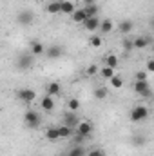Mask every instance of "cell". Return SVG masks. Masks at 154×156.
<instances>
[{
    "instance_id": "37",
    "label": "cell",
    "mask_w": 154,
    "mask_h": 156,
    "mask_svg": "<svg viewBox=\"0 0 154 156\" xmlns=\"http://www.w3.org/2000/svg\"><path fill=\"white\" fill-rule=\"evenodd\" d=\"M82 4L83 5H93V4H96V0H82Z\"/></svg>"
},
{
    "instance_id": "38",
    "label": "cell",
    "mask_w": 154,
    "mask_h": 156,
    "mask_svg": "<svg viewBox=\"0 0 154 156\" xmlns=\"http://www.w3.org/2000/svg\"><path fill=\"white\" fill-rule=\"evenodd\" d=\"M65 156H67V154H65Z\"/></svg>"
},
{
    "instance_id": "23",
    "label": "cell",
    "mask_w": 154,
    "mask_h": 156,
    "mask_svg": "<svg viewBox=\"0 0 154 156\" xmlns=\"http://www.w3.org/2000/svg\"><path fill=\"white\" fill-rule=\"evenodd\" d=\"M65 105H67V111H73V113H78V109L82 107V104H80L78 98H69Z\"/></svg>"
},
{
    "instance_id": "28",
    "label": "cell",
    "mask_w": 154,
    "mask_h": 156,
    "mask_svg": "<svg viewBox=\"0 0 154 156\" xmlns=\"http://www.w3.org/2000/svg\"><path fill=\"white\" fill-rule=\"evenodd\" d=\"M98 73L102 75V78H105V80H109V78L114 76V69H113V67H107V66H105L102 71H98Z\"/></svg>"
},
{
    "instance_id": "5",
    "label": "cell",
    "mask_w": 154,
    "mask_h": 156,
    "mask_svg": "<svg viewBox=\"0 0 154 156\" xmlns=\"http://www.w3.org/2000/svg\"><path fill=\"white\" fill-rule=\"evenodd\" d=\"M134 93H138L140 96H143V98H151L152 96V91H151V85H149V82H134Z\"/></svg>"
},
{
    "instance_id": "29",
    "label": "cell",
    "mask_w": 154,
    "mask_h": 156,
    "mask_svg": "<svg viewBox=\"0 0 154 156\" xmlns=\"http://www.w3.org/2000/svg\"><path fill=\"white\" fill-rule=\"evenodd\" d=\"M121 47H123V51L125 53H131V51H134V45H132V40L131 38H123V42H121Z\"/></svg>"
},
{
    "instance_id": "20",
    "label": "cell",
    "mask_w": 154,
    "mask_h": 156,
    "mask_svg": "<svg viewBox=\"0 0 154 156\" xmlns=\"http://www.w3.org/2000/svg\"><path fill=\"white\" fill-rule=\"evenodd\" d=\"M58 136L60 140H67L73 136V127H67V125H60L58 127Z\"/></svg>"
},
{
    "instance_id": "26",
    "label": "cell",
    "mask_w": 154,
    "mask_h": 156,
    "mask_svg": "<svg viewBox=\"0 0 154 156\" xmlns=\"http://www.w3.org/2000/svg\"><path fill=\"white\" fill-rule=\"evenodd\" d=\"M107 94H109V91H107L105 87H96V89H94V98H96V100H105Z\"/></svg>"
},
{
    "instance_id": "7",
    "label": "cell",
    "mask_w": 154,
    "mask_h": 156,
    "mask_svg": "<svg viewBox=\"0 0 154 156\" xmlns=\"http://www.w3.org/2000/svg\"><path fill=\"white\" fill-rule=\"evenodd\" d=\"M91 133H93V125H91V122H87V120H80V123L76 125V134L83 136V138H89Z\"/></svg>"
},
{
    "instance_id": "15",
    "label": "cell",
    "mask_w": 154,
    "mask_h": 156,
    "mask_svg": "<svg viewBox=\"0 0 154 156\" xmlns=\"http://www.w3.org/2000/svg\"><path fill=\"white\" fill-rule=\"evenodd\" d=\"M71 18H73V22H75V24H83V22L87 20L85 9H83V7H80V9H75V11H73V15H71Z\"/></svg>"
},
{
    "instance_id": "11",
    "label": "cell",
    "mask_w": 154,
    "mask_h": 156,
    "mask_svg": "<svg viewBox=\"0 0 154 156\" xmlns=\"http://www.w3.org/2000/svg\"><path fill=\"white\" fill-rule=\"evenodd\" d=\"M132 45H134V49H147L151 45V38L147 35H140L132 40Z\"/></svg>"
},
{
    "instance_id": "4",
    "label": "cell",
    "mask_w": 154,
    "mask_h": 156,
    "mask_svg": "<svg viewBox=\"0 0 154 156\" xmlns=\"http://www.w3.org/2000/svg\"><path fill=\"white\" fill-rule=\"evenodd\" d=\"M24 123L29 127V129H37L40 125V115L37 111H26V115H24Z\"/></svg>"
},
{
    "instance_id": "3",
    "label": "cell",
    "mask_w": 154,
    "mask_h": 156,
    "mask_svg": "<svg viewBox=\"0 0 154 156\" xmlns=\"http://www.w3.org/2000/svg\"><path fill=\"white\" fill-rule=\"evenodd\" d=\"M16 98L24 104H31L37 100V91L35 89H29V87H24V89H18L16 91Z\"/></svg>"
},
{
    "instance_id": "25",
    "label": "cell",
    "mask_w": 154,
    "mask_h": 156,
    "mask_svg": "<svg viewBox=\"0 0 154 156\" xmlns=\"http://www.w3.org/2000/svg\"><path fill=\"white\" fill-rule=\"evenodd\" d=\"M118 62H120V60H118L116 55H107V56H105V66H107V67L116 69V67H118Z\"/></svg>"
},
{
    "instance_id": "17",
    "label": "cell",
    "mask_w": 154,
    "mask_h": 156,
    "mask_svg": "<svg viewBox=\"0 0 154 156\" xmlns=\"http://www.w3.org/2000/svg\"><path fill=\"white\" fill-rule=\"evenodd\" d=\"M44 136H45L47 142H58V140H60V136H58V127H53V125L47 127Z\"/></svg>"
},
{
    "instance_id": "31",
    "label": "cell",
    "mask_w": 154,
    "mask_h": 156,
    "mask_svg": "<svg viewBox=\"0 0 154 156\" xmlns=\"http://www.w3.org/2000/svg\"><path fill=\"white\" fill-rule=\"evenodd\" d=\"M85 73H87V76H96V75H98V66H96V64H91V66H87Z\"/></svg>"
},
{
    "instance_id": "30",
    "label": "cell",
    "mask_w": 154,
    "mask_h": 156,
    "mask_svg": "<svg viewBox=\"0 0 154 156\" xmlns=\"http://www.w3.org/2000/svg\"><path fill=\"white\" fill-rule=\"evenodd\" d=\"M67 156H85V149H83L82 145H76L75 149H71V151L67 153Z\"/></svg>"
},
{
    "instance_id": "22",
    "label": "cell",
    "mask_w": 154,
    "mask_h": 156,
    "mask_svg": "<svg viewBox=\"0 0 154 156\" xmlns=\"http://www.w3.org/2000/svg\"><path fill=\"white\" fill-rule=\"evenodd\" d=\"M102 44H103L102 35H91V37H89V45H91V47L98 49V47H102Z\"/></svg>"
},
{
    "instance_id": "36",
    "label": "cell",
    "mask_w": 154,
    "mask_h": 156,
    "mask_svg": "<svg viewBox=\"0 0 154 156\" xmlns=\"http://www.w3.org/2000/svg\"><path fill=\"white\" fill-rule=\"evenodd\" d=\"M154 71V60H149L147 62V73H152Z\"/></svg>"
},
{
    "instance_id": "2",
    "label": "cell",
    "mask_w": 154,
    "mask_h": 156,
    "mask_svg": "<svg viewBox=\"0 0 154 156\" xmlns=\"http://www.w3.org/2000/svg\"><path fill=\"white\" fill-rule=\"evenodd\" d=\"M33 64H35V56H33L31 53H22V55L16 58V69H20V71L31 69Z\"/></svg>"
},
{
    "instance_id": "32",
    "label": "cell",
    "mask_w": 154,
    "mask_h": 156,
    "mask_svg": "<svg viewBox=\"0 0 154 156\" xmlns=\"http://www.w3.org/2000/svg\"><path fill=\"white\" fill-rule=\"evenodd\" d=\"M134 78H136L138 82H147V80H149V73H147V71H138V73L134 75Z\"/></svg>"
},
{
    "instance_id": "10",
    "label": "cell",
    "mask_w": 154,
    "mask_h": 156,
    "mask_svg": "<svg viewBox=\"0 0 154 156\" xmlns=\"http://www.w3.org/2000/svg\"><path fill=\"white\" fill-rule=\"evenodd\" d=\"M78 123H80V116H78V113H73V111H67L65 115H64V125H67V127H76Z\"/></svg>"
},
{
    "instance_id": "14",
    "label": "cell",
    "mask_w": 154,
    "mask_h": 156,
    "mask_svg": "<svg viewBox=\"0 0 154 156\" xmlns=\"http://www.w3.org/2000/svg\"><path fill=\"white\" fill-rule=\"evenodd\" d=\"M40 107L45 111V113H51L53 109H54V100H53V96H44L42 100H40Z\"/></svg>"
},
{
    "instance_id": "12",
    "label": "cell",
    "mask_w": 154,
    "mask_h": 156,
    "mask_svg": "<svg viewBox=\"0 0 154 156\" xmlns=\"http://www.w3.org/2000/svg\"><path fill=\"white\" fill-rule=\"evenodd\" d=\"M29 53L33 55V56H42L44 53H45V45L38 42V40H35V42H31V45H29Z\"/></svg>"
},
{
    "instance_id": "24",
    "label": "cell",
    "mask_w": 154,
    "mask_h": 156,
    "mask_svg": "<svg viewBox=\"0 0 154 156\" xmlns=\"http://www.w3.org/2000/svg\"><path fill=\"white\" fill-rule=\"evenodd\" d=\"M83 9H85L87 18H89V16H98V13H100V7H98L96 4H93V5H83Z\"/></svg>"
},
{
    "instance_id": "34",
    "label": "cell",
    "mask_w": 154,
    "mask_h": 156,
    "mask_svg": "<svg viewBox=\"0 0 154 156\" xmlns=\"http://www.w3.org/2000/svg\"><path fill=\"white\" fill-rule=\"evenodd\" d=\"M132 144H134V145H143V144H145V138H143L142 134H136V136L132 138Z\"/></svg>"
},
{
    "instance_id": "16",
    "label": "cell",
    "mask_w": 154,
    "mask_h": 156,
    "mask_svg": "<svg viewBox=\"0 0 154 156\" xmlns=\"http://www.w3.org/2000/svg\"><path fill=\"white\" fill-rule=\"evenodd\" d=\"M75 9H76V7H75V4H73L71 0H60V13H64V15H73Z\"/></svg>"
},
{
    "instance_id": "27",
    "label": "cell",
    "mask_w": 154,
    "mask_h": 156,
    "mask_svg": "<svg viewBox=\"0 0 154 156\" xmlns=\"http://www.w3.org/2000/svg\"><path fill=\"white\" fill-rule=\"evenodd\" d=\"M109 82H111V87H113V89H121V87H123V80L120 76H116V75L113 78H109Z\"/></svg>"
},
{
    "instance_id": "35",
    "label": "cell",
    "mask_w": 154,
    "mask_h": 156,
    "mask_svg": "<svg viewBox=\"0 0 154 156\" xmlns=\"http://www.w3.org/2000/svg\"><path fill=\"white\" fill-rule=\"evenodd\" d=\"M83 142H85V138H83V136H80V134L75 136V144H76V145H82Z\"/></svg>"
},
{
    "instance_id": "9",
    "label": "cell",
    "mask_w": 154,
    "mask_h": 156,
    "mask_svg": "<svg viewBox=\"0 0 154 156\" xmlns=\"http://www.w3.org/2000/svg\"><path fill=\"white\" fill-rule=\"evenodd\" d=\"M49 60H56V58H60L62 55H64V49L60 47V45H49V47H45V53H44Z\"/></svg>"
},
{
    "instance_id": "19",
    "label": "cell",
    "mask_w": 154,
    "mask_h": 156,
    "mask_svg": "<svg viewBox=\"0 0 154 156\" xmlns=\"http://www.w3.org/2000/svg\"><path fill=\"white\" fill-rule=\"evenodd\" d=\"M62 93V85L58 83V82H51L49 85H47V96H56V94H60Z\"/></svg>"
},
{
    "instance_id": "18",
    "label": "cell",
    "mask_w": 154,
    "mask_h": 156,
    "mask_svg": "<svg viewBox=\"0 0 154 156\" xmlns=\"http://www.w3.org/2000/svg\"><path fill=\"white\" fill-rule=\"evenodd\" d=\"M118 29H120L121 35H129V33L134 29V22H132V20H121L120 26H118Z\"/></svg>"
},
{
    "instance_id": "13",
    "label": "cell",
    "mask_w": 154,
    "mask_h": 156,
    "mask_svg": "<svg viewBox=\"0 0 154 156\" xmlns=\"http://www.w3.org/2000/svg\"><path fill=\"white\" fill-rule=\"evenodd\" d=\"M113 29H114V24H113V20H111V18L100 20V27H98V31H100L102 35H109Z\"/></svg>"
},
{
    "instance_id": "21",
    "label": "cell",
    "mask_w": 154,
    "mask_h": 156,
    "mask_svg": "<svg viewBox=\"0 0 154 156\" xmlns=\"http://www.w3.org/2000/svg\"><path fill=\"white\" fill-rule=\"evenodd\" d=\"M45 11H47L49 15H58V13H60V0L49 2V4L45 5Z\"/></svg>"
},
{
    "instance_id": "8",
    "label": "cell",
    "mask_w": 154,
    "mask_h": 156,
    "mask_svg": "<svg viewBox=\"0 0 154 156\" xmlns=\"http://www.w3.org/2000/svg\"><path fill=\"white\" fill-rule=\"evenodd\" d=\"M82 26H83L85 31H89V33H96L98 27H100V18H98V16H89Z\"/></svg>"
},
{
    "instance_id": "1",
    "label": "cell",
    "mask_w": 154,
    "mask_h": 156,
    "mask_svg": "<svg viewBox=\"0 0 154 156\" xmlns=\"http://www.w3.org/2000/svg\"><path fill=\"white\" fill-rule=\"evenodd\" d=\"M147 118H149V109L145 105H134L131 109V122L140 123V122H145Z\"/></svg>"
},
{
    "instance_id": "33",
    "label": "cell",
    "mask_w": 154,
    "mask_h": 156,
    "mask_svg": "<svg viewBox=\"0 0 154 156\" xmlns=\"http://www.w3.org/2000/svg\"><path fill=\"white\" fill-rule=\"evenodd\" d=\"M87 156H107V154H105L103 149H91V151H87Z\"/></svg>"
},
{
    "instance_id": "6",
    "label": "cell",
    "mask_w": 154,
    "mask_h": 156,
    "mask_svg": "<svg viewBox=\"0 0 154 156\" xmlns=\"http://www.w3.org/2000/svg\"><path fill=\"white\" fill-rule=\"evenodd\" d=\"M33 20H35V13L29 11V9H24V11H20V13L16 15V22H18L20 26H31Z\"/></svg>"
}]
</instances>
